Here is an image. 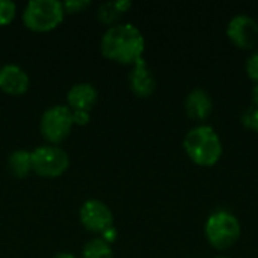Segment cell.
<instances>
[{"instance_id": "6da1fadb", "label": "cell", "mask_w": 258, "mask_h": 258, "mask_svg": "<svg viewBox=\"0 0 258 258\" xmlns=\"http://www.w3.org/2000/svg\"><path fill=\"white\" fill-rule=\"evenodd\" d=\"M101 54L116 63L133 67L144 59L145 38L132 23H118L110 26L101 38Z\"/></svg>"}, {"instance_id": "7a4b0ae2", "label": "cell", "mask_w": 258, "mask_h": 258, "mask_svg": "<svg viewBox=\"0 0 258 258\" xmlns=\"http://www.w3.org/2000/svg\"><path fill=\"white\" fill-rule=\"evenodd\" d=\"M183 150L187 159L200 168L215 166L222 154L224 145L219 133L210 124H197L183 138Z\"/></svg>"}, {"instance_id": "3957f363", "label": "cell", "mask_w": 258, "mask_h": 258, "mask_svg": "<svg viewBox=\"0 0 258 258\" xmlns=\"http://www.w3.org/2000/svg\"><path fill=\"white\" fill-rule=\"evenodd\" d=\"M204 236L213 249L228 251L239 242L242 236L240 221L230 210H215L206 219Z\"/></svg>"}, {"instance_id": "277c9868", "label": "cell", "mask_w": 258, "mask_h": 258, "mask_svg": "<svg viewBox=\"0 0 258 258\" xmlns=\"http://www.w3.org/2000/svg\"><path fill=\"white\" fill-rule=\"evenodd\" d=\"M65 17L63 5L57 0H32L23 11L24 26L38 33L56 29Z\"/></svg>"}, {"instance_id": "5b68a950", "label": "cell", "mask_w": 258, "mask_h": 258, "mask_svg": "<svg viewBox=\"0 0 258 258\" xmlns=\"http://www.w3.org/2000/svg\"><path fill=\"white\" fill-rule=\"evenodd\" d=\"M74 125L73 112L68 106L56 104L48 107L39 122V132L44 138V141L50 145H57L63 142Z\"/></svg>"}, {"instance_id": "8992f818", "label": "cell", "mask_w": 258, "mask_h": 258, "mask_svg": "<svg viewBox=\"0 0 258 258\" xmlns=\"http://www.w3.org/2000/svg\"><path fill=\"white\" fill-rule=\"evenodd\" d=\"M68 154L57 145H42L32 151V169L42 178H56L67 172Z\"/></svg>"}, {"instance_id": "52a82bcc", "label": "cell", "mask_w": 258, "mask_h": 258, "mask_svg": "<svg viewBox=\"0 0 258 258\" xmlns=\"http://www.w3.org/2000/svg\"><path fill=\"white\" fill-rule=\"evenodd\" d=\"M225 35L234 47L252 51L258 44V21L248 14H237L228 21Z\"/></svg>"}, {"instance_id": "ba28073f", "label": "cell", "mask_w": 258, "mask_h": 258, "mask_svg": "<svg viewBox=\"0 0 258 258\" xmlns=\"http://www.w3.org/2000/svg\"><path fill=\"white\" fill-rule=\"evenodd\" d=\"M79 219L85 230L94 234H100V237L106 231L113 228V213L109 209V206L100 200L85 201L80 207Z\"/></svg>"}, {"instance_id": "9c48e42d", "label": "cell", "mask_w": 258, "mask_h": 258, "mask_svg": "<svg viewBox=\"0 0 258 258\" xmlns=\"http://www.w3.org/2000/svg\"><path fill=\"white\" fill-rule=\"evenodd\" d=\"M128 86L138 98H148L154 94L157 80L145 59H141L132 67L128 73Z\"/></svg>"}, {"instance_id": "30bf717a", "label": "cell", "mask_w": 258, "mask_h": 258, "mask_svg": "<svg viewBox=\"0 0 258 258\" xmlns=\"http://www.w3.org/2000/svg\"><path fill=\"white\" fill-rule=\"evenodd\" d=\"M184 112L198 124H204L213 113V98L203 88H194L184 98Z\"/></svg>"}, {"instance_id": "8fae6325", "label": "cell", "mask_w": 258, "mask_h": 258, "mask_svg": "<svg viewBox=\"0 0 258 258\" xmlns=\"http://www.w3.org/2000/svg\"><path fill=\"white\" fill-rule=\"evenodd\" d=\"M30 86L27 73L18 65H5L0 68V91L8 95H23Z\"/></svg>"}, {"instance_id": "7c38bea8", "label": "cell", "mask_w": 258, "mask_h": 258, "mask_svg": "<svg viewBox=\"0 0 258 258\" xmlns=\"http://www.w3.org/2000/svg\"><path fill=\"white\" fill-rule=\"evenodd\" d=\"M97 100H98V92L91 83H77L73 88H70L67 94L68 107L73 112L77 110L91 112Z\"/></svg>"}, {"instance_id": "4fadbf2b", "label": "cell", "mask_w": 258, "mask_h": 258, "mask_svg": "<svg viewBox=\"0 0 258 258\" xmlns=\"http://www.w3.org/2000/svg\"><path fill=\"white\" fill-rule=\"evenodd\" d=\"M132 8V2L128 0H116V2H109L103 3L98 11H97V20L103 24L115 26L118 24V20L121 18L122 14H125Z\"/></svg>"}, {"instance_id": "5bb4252c", "label": "cell", "mask_w": 258, "mask_h": 258, "mask_svg": "<svg viewBox=\"0 0 258 258\" xmlns=\"http://www.w3.org/2000/svg\"><path fill=\"white\" fill-rule=\"evenodd\" d=\"M8 171L15 178H24L32 169V151L27 150H15L8 157Z\"/></svg>"}, {"instance_id": "9a60e30c", "label": "cell", "mask_w": 258, "mask_h": 258, "mask_svg": "<svg viewBox=\"0 0 258 258\" xmlns=\"http://www.w3.org/2000/svg\"><path fill=\"white\" fill-rule=\"evenodd\" d=\"M82 258H113L112 245L101 237H95L83 246Z\"/></svg>"}, {"instance_id": "2e32d148", "label": "cell", "mask_w": 258, "mask_h": 258, "mask_svg": "<svg viewBox=\"0 0 258 258\" xmlns=\"http://www.w3.org/2000/svg\"><path fill=\"white\" fill-rule=\"evenodd\" d=\"M240 121H242L245 128H248V130L258 135V107L252 106V104L249 107H246L240 116Z\"/></svg>"}, {"instance_id": "e0dca14e", "label": "cell", "mask_w": 258, "mask_h": 258, "mask_svg": "<svg viewBox=\"0 0 258 258\" xmlns=\"http://www.w3.org/2000/svg\"><path fill=\"white\" fill-rule=\"evenodd\" d=\"M17 14V5L9 0H0V26H8L12 23Z\"/></svg>"}, {"instance_id": "ac0fdd59", "label": "cell", "mask_w": 258, "mask_h": 258, "mask_svg": "<svg viewBox=\"0 0 258 258\" xmlns=\"http://www.w3.org/2000/svg\"><path fill=\"white\" fill-rule=\"evenodd\" d=\"M245 73L254 83H258V48L252 50L245 62Z\"/></svg>"}, {"instance_id": "d6986e66", "label": "cell", "mask_w": 258, "mask_h": 258, "mask_svg": "<svg viewBox=\"0 0 258 258\" xmlns=\"http://www.w3.org/2000/svg\"><path fill=\"white\" fill-rule=\"evenodd\" d=\"M62 5H63L65 14H79V12H83L85 9H88L91 6V2L89 0H73V2H65Z\"/></svg>"}, {"instance_id": "ffe728a7", "label": "cell", "mask_w": 258, "mask_h": 258, "mask_svg": "<svg viewBox=\"0 0 258 258\" xmlns=\"http://www.w3.org/2000/svg\"><path fill=\"white\" fill-rule=\"evenodd\" d=\"M73 119H74V125H86L91 119V115L89 112L77 110V112H73Z\"/></svg>"}, {"instance_id": "44dd1931", "label": "cell", "mask_w": 258, "mask_h": 258, "mask_svg": "<svg viewBox=\"0 0 258 258\" xmlns=\"http://www.w3.org/2000/svg\"><path fill=\"white\" fill-rule=\"evenodd\" d=\"M251 97H252V106L258 107V83L254 85L252 88V92H251Z\"/></svg>"}, {"instance_id": "7402d4cb", "label": "cell", "mask_w": 258, "mask_h": 258, "mask_svg": "<svg viewBox=\"0 0 258 258\" xmlns=\"http://www.w3.org/2000/svg\"><path fill=\"white\" fill-rule=\"evenodd\" d=\"M53 258H77L76 255H73V254H70V252H59V254H56Z\"/></svg>"}, {"instance_id": "603a6c76", "label": "cell", "mask_w": 258, "mask_h": 258, "mask_svg": "<svg viewBox=\"0 0 258 258\" xmlns=\"http://www.w3.org/2000/svg\"><path fill=\"white\" fill-rule=\"evenodd\" d=\"M215 258H230V257H227V255H218V257H215Z\"/></svg>"}]
</instances>
